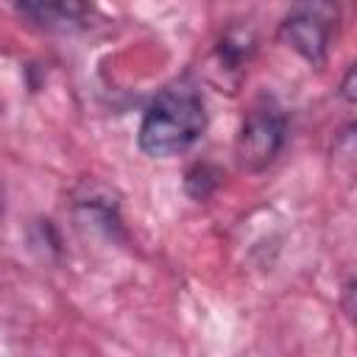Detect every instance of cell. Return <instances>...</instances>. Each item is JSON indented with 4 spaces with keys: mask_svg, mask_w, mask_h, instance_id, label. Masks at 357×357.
I'll list each match as a JSON object with an SVG mask.
<instances>
[{
    "mask_svg": "<svg viewBox=\"0 0 357 357\" xmlns=\"http://www.w3.org/2000/svg\"><path fill=\"white\" fill-rule=\"evenodd\" d=\"M17 11L50 31H75L89 17V8L81 3H22Z\"/></svg>",
    "mask_w": 357,
    "mask_h": 357,
    "instance_id": "cell-4",
    "label": "cell"
},
{
    "mask_svg": "<svg viewBox=\"0 0 357 357\" xmlns=\"http://www.w3.org/2000/svg\"><path fill=\"white\" fill-rule=\"evenodd\" d=\"M206 128V112L190 81L165 86L139 123V148L148 156H173L187 151Z\"/></svg>",
    "mask_w": 357,
    "mask_h": 357,
    "instance_id": "cell-1",
    "label": "cell"
},
{
    "mask_svg": "<svg viewBox=\"0 0 357 357\" xmlns=\"http://www.w3.org/2000/svg\"><path fill=\"white\" fill-rule=\"evenodd\" d=\"M354 67H349V73H346V81H343V98L349 100V103H354Z\"/></svg>",
    "mask_w": 357,
    "mask_h": 357,
    "instance_id": "cell-6",
    "label": "cell"
},
{
    "mask_svg": "<svg viewBox=\"0 0 357 357\" xmlns=\"http://www.w3.org/2000/svg\"><path fill=\"white\" fill-rule=\"evenodd\" d=\"M284 134H287V117H284L282 106L273 98L262 95L248 109L240 137H237L234 153H237L240 167L248 173L268 167L279 156V151L284 145Z\"/></svg>",
    "mask_w": 357,
    "mask_h": 357,
    "instance_id": "cell-2",
    "label": "cell"
},
{
    "mask_svg": "<svg viewBox=\"0 0 357 357\" xmlns=\"http://www.w3.org/2000/svg\"><path fill=\"white\" fill-rule=\"evenodd\" d=\"M337 20V8L329 3H307V6H296L279 25V36L296 50L301 53L307 61L321 64L326 56V45H329V33H332V22Z\"/></svg>",
    "mask_w": 357,
    "mask_h": 357,
    "instance_id": "cell-3",
    "label": "cell"
},
{
    "mask_svg": "<svg viewBox=\"0 0 357 357\" xmlns=\"http://www.w3.org/2000/svg\"><path fill=\"white\" fill-rule=\"evenodd\" d=\"M218 184V173L209 167V165H195L190 173H187V192L192 198H206Z\"/></svg>",
    "mask_w": 357,
    "mask_h": 357,
    "instance_id": "cell-5",
    "label": "cell"
}]
</instances>
